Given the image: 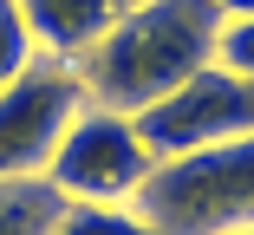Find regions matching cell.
Returning <instances> with one entry per match:
<instances>
[{
	"label": "cell",
	"mask_w": 254,
	"mask_h": 235,
	"mask_svg": "<svg viewBox=\"0 0 254 235\" xmlns=\"http://www.w3.org/2000/svg\"><path fill=\"white\" fill-rule=\"evenodd\" d=\"M215 39H222L215 0H143L85 59H72V72L91 105L137 118L176 85H189L202 66H215Z\"/></svg>",
	"instance_id": "6da1fadb"
},
{
	"label": "cell",
	"mask_w": 254,
	"mask_h": 235,
	"mask_svg": "<svg viewBox=\"0 0 254 235\" xmlns=\"http://www.w3.org/2000/svg\"><path fill=\"white\" fill-rule=\"evenodd\" d=\"M130 209L157 235H241V229H254V137L163 157Z\"/></svg>",
	"instance_id": "7a4b0ae2"
},
{
	"label": "cell",
	"mask_w": 254,
	"mask_h": 235,
	"mask_svg": "<svg viewBox=\"0 0 254 235\" xmlns=\"http://www.w3.org/2000/svg\"><path fill=\"white\" fill-rule=\"evenodd\" d=\"M150 170H157V151L143 144L137 118L85 105L65 124L53 163H46V183H53L65 203H137Z\"/></svg>",
	"instance_id": "3957f363"
},
{
	"label": "cell",
	"mask_w": 254,
	"mask_h": 235,
	"mask_svg": "<svg viewBox=\"0 0 254 235\" xmlns=\"http://www.w3.org/2000/svg\"><path fill=\"white\" fill-rule=\"evenodd\" d=\"M85 85L65 59H33L7 91H0V176H46L65 124L85 111Z\"/></svg>",
	"instance_id": "277c9868"
},
{
	"label": "cell",
	"mask_w": 254,
	"mask_h": 235,
	"mask_svg": "<svg viewBox=\"0 0 254 235\" xmlns=\"http://www.w3.org/2000/svg\"><path fill=\"white\" fill-rule=\"evenodd\" d=\"M137 131L157 151V163L183 157V151L228 144V137H254V78H241L228 66H202L189 85H176L170 98L137 111Z\"/></svg>",
	"instance_id": "5b68a950"
},
{
	"label": "cell",
	"mask_w": 254,
	"mask_h": 235,
	"mask_svg": "<svg viewBox=\"0 0 254 235\" xmlns=\"http://www.w3.org/2000/svg\"><path fill=\"white\" fill-rule=\"evenodd\" d=\"M130 7H143V0H20V13L39 39L46 59H85L98 39H105Z\"/></svg>",
	"instance_id": "8992f818"
},
{
	"label": "cell",
	"mask_w": 254,
	"mask_h": 235,
	"mask_svg": "<svg viewBox=\"0 0 254 235\" xmlns=\"http://www.w3.org/2000/svg\"><path fill=\"white\" fill-rule=\"evenodd\" d=\"M65 196L46 176H0V235H53Z\"/></svg>",
	"instance_id": "52a82bcc"
},
{
	"label": "cell",
	"mask_w": 254,
	"mask_h": 235,
	"mask_svg": "<svg viewBox=\"0 0 254 235\" xmlns=\"http://www.w3.org/2000/svg\"><path fill=\"white\" fill-rule=\"evenodd\" d=\"M53 235H157L130 203H65Z\"/></svg>",
	"instance_id": "ba28073f"
},
{
	"label": "cell",
	"mask_w": 254,
	"mask_h": 235,
	"mask_svg": "<svg viewBox=\"0 0 254 235\" xmlns=\"http://www.w3.org/2000/svg\"><path fill=\"white\" fill-rule=\"evenodd\" d=\"M33 59H39V39H33L26 13H20V0H0V91H7Z\"/></svg>",
	"instance_id": "9c48e42d"
},
{
	"label": "cell",
	"mask_w": 254,
	"mask_h": 235,
	"mask_svg": "<svg viewBox=\"0 0 254 235\" xmlns=\"http://www.w3.org/2000/svg\"><path fill=\"white\" fill-rule=\"evenodd\" d=\"M215 66L254 78V20H222V39H215Z\"/></svg>",
	"instance_id": "30bf717a"
},
{
	"label": "cell",
	"mask_w": 254,
	"mask_h": 235,
	"mask_svg": "<svg viewBox=\"0 0 254 235\" xmlns=\"http://www.w3.org/2000/svg\"><path fill=\"white\" fill-rule=\"evenodd\" d=\"M222 20H254V0H215Z\"/></svg>",
	"instance_id": "8fae6325"
},
{
	"label": "cell",
	"mask_w": 254,
	"mask_h": 235,
	"mask_svg": "<svg viewBox=\"0 0 254 235\" xmlns=\"http://www.w3.org/2000/svg\"><path fill=\"white\" fill-rule=\"evenodd\" d=\"M241 235H254V229H241Z\"/></svg>",
	"instance_id": "7c38bea8"
}]
</instances>
